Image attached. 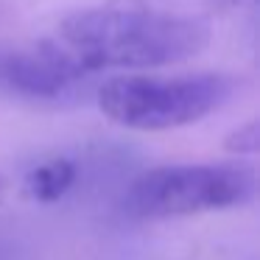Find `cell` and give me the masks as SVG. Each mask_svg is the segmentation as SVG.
I'll return each instance as SVG.
<instances>
[{
    "mask_svg": "<svg viewBox=\"0 0 260 260\" xmlns=\"http://www.w3.org/2000/svg\"><path fill=\"white\" fill-rule=\"evenodd\" d=\"M257 174L241 162L162 165L140 174L123 196L132 218H176L238 207L254 199Z\"/></svg>",
    "mask_w": 260,
    "mask_h": 260,
    "instance_id": "3",
    "label": "cell"
},
{
    "mask_svg": "<svg viewBox=\"0 0 260 260\" xmlns=\"http://www.w3.org/2000/svg\"><path fill=\"white\" fill-rule=\"evenodd\" d=\"M235 76L196 73L154 79V76H123L109 79L98 90V107L107 118L126 129L165 132L202 120L232 98Z\"/></svg>",
    "mask_w": 260,
    "mask_h": 260,
    "instance_id": "2",
    "label": "cell"
},
{
    "mask_svg": "<svg viewBox=\"0 0 260 260\" xmlns=\"http://www.w3.org/2000/svg\"><path fill=\"white\" fill-rule=\"evenodd\" d=\"M81 79L51 42L0 53V87L25 98H59Z\"/></svg>",
    "mask_w": 260,
    "mask_h": 260,
    "instance_id": "4",
    "label": "cell"
},
{
    "mask_svg": "<svg viewBox=\"0 0 260 260\" xmlns=\"http://www.w3.org/2000/svg\"><path fill=\"white\" fill-rule=\"evenodd\" d=\"M48 42L81 76L148 70L196 56L210 42V25L151 9H90L68 17Z\"/></svg>",
    "mask_w": 260,
    "mask_h": 260,
    "instance_id": "1",
    "label": "cell"
},
{
    "mask_svg": "<svg viewBox=\"0 0 260 260\" xmlns=\"http://www.w3.org/2000/svg\"><path fill=\"white\" fill-rule=\"evenodd\" d=\"M76 182V162L70 159H51V162H42L40 168H34L25 176V190L31 199L37 202H59L64 193L73 187Z\"/></svg>",
    "mask_w": 260,
    "mask_h": 260,
    "instance_id": "5",
    "label": "cell"
},
{
    "mask_svg": "<svg viewBox=\"0 0 260 260\" xmlns=\"http://www.w3.org/2000/svg\"><path fill=\"white\" fill-rule=\"evenodd\" d=\"M226 148L238 154H254L257 151V123H249L246 129L235 132V135L226 140Z\"/></svg>",
    "mask_w": 260,
    "mask_h": 260,
    "instance_id": "6",
    "label": "cell"
},
{
    "mask_svg": "<svg viewBox=\"0 0 260 260\" xmlns=\"http://www.w3.org/2000/svg\"><path fill=\"white\" fill-rule=\"evenodd\" d=\"M0 196H3V182H0Z\"/></svg>",
    "mask_w": 260,
    "mask_h": 260,
    "instance_id": "7",
    "label": "cell"
}]
</instances>
